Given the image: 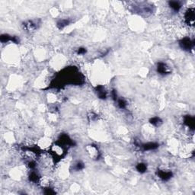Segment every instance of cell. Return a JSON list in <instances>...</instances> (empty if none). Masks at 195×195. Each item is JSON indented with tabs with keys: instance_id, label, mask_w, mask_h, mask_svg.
Wrapping results in <instances>:
<instances>
[{
	"instance_id": "6da1fadb",
	"label": "cell",
	"mask_w": 195,
	"mask_h": 195,
	"mask_svg": "<svg viewBox=\"0 0 195 195\" xmlns=\"http://www.w3.org/2000/svg\"><path fill=\"white\" fill-rule=\"evenodd\" d=\"M179 44H180L181 47L185 50H190V49H192L193 47V41H191L188 38H183L182 40L180 41Z\"/></svg>"
},
{
	"instance_id": "7a4b0ae2",
	"label": "cell",
	"mask_w": 195,
	"mask_h": 195,
	"mask_svg": "<svg viewBox=\"0 0 195 195\" xmlns=\"http://www.w3.org/2000/svg\"><path fill=\"white\" fill-rule=\"evenodd\" d=\"M157 70H158V73H159L162 74V75L168 74V73H169V70H168V66H167L165 63H158Z\"/></svg>"
},
{
	"instance_id": "3957f363",
	"label": "cell",
	"mask_w": 195,
	"mask_h": 195,
	"mask_svg": "<svg viewBox=\"0 0 195 195\" xmlns=\"http://www.w3.org/2000/svg\"><path fill=\"white\" fill-rule=\"evenodd\" d=\"M171 175H172V174L170 171H158V176L164 181H167V180L170 179L171 178Z\"/></svg>"
},
{
	"instance_id": "277c9868",
	"label": "cell",
	"mask_w": 195,
	"mask_h": 195,
	"mask_svg": "<svg viewBox=\"0 0 195 195\" xmlns=\"http://www.w3.org/2000/svg\"><path fill=\"white\" fill-rule=\"evenodd\" d=\"M142 147L144 150H152V149H157L158 147V145L155 143H148L143 144Z\"/></svg>"
},
{
	"instance_id": "5b68a950",
	"label": "cell",
	"mask_w": 195,
	"mask_h": 195,
	"mask_svg": "<svg viewBox=\"0 0 195 195\" xmlns=\"http://www.w3.org/2000/svg\"><path fill=\"white\" fill-rule=\"evenodd\" d=\"M193 10H188L186 13V15H185V18H186V20L188 22V23H191L192 25L193 24Z\"/></svg>"
},
{
	"instance_id": "8992f818",
	"label": "cell",
	"mask_w": 195,
	"mask_h": 195,
	"mask_svg": "<svg viewBox=\"0 0 195 195\" xmlns=\"http://www.w3.org/2000/svg\"><path fill=\"white\" fill-rule=\"evenodd\" d=\"M184 123L186 125H187L188 127H190V128L193 129L194 127V120L193 117H191L190 116H187L184 117Z\"/></svg>"
},
{
	"instance_id": "52a82bcc",
	"label": "cell",
	"mask_w": 195,
	"mask_h": 195,
	"mask_svg": "<svg viewBox=\"0 0 195 195\" xmlns=\"http://www.w3.org/2000/svg\"><path fill=\"white\" fill-rule=\"evenodd\" d=\"M97 89V92H98V95L99 96L100 98H106V92L104 89V88L102 86H98L96 88Z\"/></svg>"
},
{
	"instance_id": "ba28073f",
	"label": "cell",
	"mask_w": 195,
	"mask_h": 195,
	"mask_svg": "<svg viewBox=\"0 0 195 195\" xmlns=\"http://www.w3.org/2000/svg\"><path fill=\"white\" fill-rule=\"evenodd\" d=\"M169 6L171 9H173L174 11H178L181 8V5L178 2L176 1H171L169 2Z\"/></svg>"
},
{
	"instance_id": "9c48e42d",
	"label": "cell",
	"mask_w": 195,
	"mask_h": 195,
	"mask_svg": "<svg viewBox=\"0 0 195 195\" xmlns=\"http://www.w3.org/2000/svg\"><path fill=\"white\" fill-rule=\"evenodd\" d=\"M136 169L140 173H144L147 170V166L144 163H139L136 165Z\"/></svg>"
},
{
	"instance_id": "30bf717a",
	"label": "cell",
	"mask_w": 195,
	"mask_h": 195,
	"mask_svg": "<svg viewBox=\"0 0 195 195\" xmlns=\"http://www.w3.org/2000/svg\"><path fill=\"white\" fill-rule=\"evenodd\" d=\"M150 123L154 126H159L162 123V120L158 117H153L150 120Z\"/></svg>"
},
{
	"instance_id": "8fae6325",
	"label": "cell",
	"mask_w": 195,
	"mask_h": 195,
	"mask_svg": "<svg viewBox=\"0 0 195 195\" xmlns=\"http://www.w3.org/2000/svg\"><path fill=\"white\" fill-rule=\"evenodd\" d=\"M10 40H12V38L8 34H2L1 37H0V41H1V42H3V43L8 42Z\"/></svg>"
},
{
	"instance_id": "7c38bea8",
	"label": "cell",
	"mask_w": 195,
	"mask_h": 195,
	"mask_svg": "<svg viewBox=\"0 0 195 195\" xmlns=\"http://www.w3.org/2000/svg\"><path fill=\"white\" fill-rule=\"evenodd\" d=\"M30 180L31 181H36L38 180V175L35 172H32L30 174Z\"/></svg>"
},
{
	"instance_id": "4fadbf2b",
	"label": "cell",
	"mask_w": 195,
	"mask_h": 195,
	"mask_svg": "<svg viewBox=\"0 0 195 195\" xmlns=\"http://www.w3.org/2000/svg\"><path fill=\"white\" fill-rule=\"evenodd\" d=\"M68 23H69L68 21H61L60 23H58V26L60 28H63V27L68 25Z\"/></svg>"
},
{
	"instance_id": "5bb4252c",
	"label": "cell",
	"mask_w": 195,
	"mask_h": 195,
	"mask_svg": "<svg viewBox=\"0 0 195 195\" xmlns=\"http://www.w3.org/2000/svg\"><path fill=\"white\" fill-rule=\"evenodd\" d=\"M118 104H119V106H120V108H126V105H127V104H126L125 101H124V100H122V99L119 100V101H118Z\"/></svg>"
},
{
	"instance_id": "9a60e30c",
	"label": "cell",
	"mask_w": 195,
	"mask_h": 195,
	"mask_svg": "<svg viewBox=\"0 0 195 195\" xmlns=\"http://www.w3.org/2000/svg\"><path fill=\"white\" fill-rule=\"evenodd\" d=\"M78 54H85L86 53V50L85 49V48H79V50H78Z\"/></svg>"
},
{
	"instance_id": "2e32d148",
	"label": "cell",
	"mask_w": 195,
	"mask_h": 195,
	"mask_svg": "<svg viewBox=\"0 0 195 195\" xmlns=\"http://www.w3.org/2000/svg\"><path fill=\"white\" fill-rule=\"evenodd\" d=\"M83 167H84V165H83V164L81 163V162H79V163L76 164V169H77V170H81V169L83 168Z\"/></svg>"
},
{
	"instance_id": "e0dca14e",
	"label": "cell",
	"mask_w": 195,
	"mask_h": 195,
	"mask_svg": "<svg viewBox=\"0 0 195 195\" xmlns=\"http://www.w3.org/2000/svg\"><path fill=\"white\" fill-rule=\"evenodd\" d=\"M46 190H47V191L44 192L46 194H54V193H55V191L52 190V189H46Z\"/></svg>"
},
{
	"instance_id": "ac0fdd59",
	"label": "cell",
	"mask_w": 195,
	"mask_h": 195,
	"mask_svg": "<svg viewBox=\"0 0 195 195\" xmlns=\"http://www.w3.org/2000/svg\"><path fill=\"white\" fill-rule=\"evenodd\" d=\"M112 96H113V98H114V100L117 99V94H116V92H115V91H113V92H112Z\"/></svg>"
}]
</instances>
